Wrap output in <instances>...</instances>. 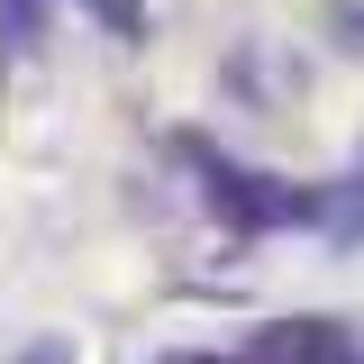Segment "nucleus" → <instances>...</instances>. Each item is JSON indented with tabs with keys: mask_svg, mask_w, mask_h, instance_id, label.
<instances>
[{
	"mask_svg": "<svg viewBox=\"0 0 364 364\" xmlns=\"http://www.w3.org/2000/svg\"><path fill=\"white\" fill-rule=\"evenodd\" d=\"M191 164H200V200L219 210L228 228H318V191H291V182L273 173H246V164H228V155H200L191 146Z\"/></svg>",
	"mask_w": 364,
	"mask_h": 364,
	"instance_id": "f257e3e1",
	"label": "nucleus"
},
{
	"mask_svg": "<svg viewBox=\"0 0 364 364\" xmlns=\"http://www.w3.org/2000/svg\"><path fill=\"white\" fill-rule=\"evenodd\" d=\"M337 355H346V337L328 318H291V328L255 337V364H337Z\"/></svg>",
	"mask_w": 364,
	"mask_h": 364,
	"instance_id": "f03ea898",
	"label": "nucleus"
},
{
	"mask_svg": "<svg viewBox=\"0 0 364 364\" xmlns=\"http://www.w3.org/2000/svg\"><path fill=\"white\" fill-rule=\"evenodd\" d=\"M318 237H328V246H355L364 237V173L318 182Z\"/></svg>",
	"mask_w": 364,
	"mask_h": 364,
	"instance_id": "7ed1b4c3",
	"label": "nucleus"
},
{
	"mask_svg": "<svg viewBox=\"0 0 364 364\" xmlns=\"http://www.w3.org/2000/svg\"><path fill=\"white\" fill-rule=\"evenodd\" d=\"M46 37V0H9V55H37Z\"/></svg>",
	"mask_w": 364,
	"mask_h": 364,
	"instance_id": "20e7f679",
	"label": "nucleus"
},
{
	"mask_svg": "<svg viewBox=\"0 0 364 364\" xmlns=\"http://www.w3.org/2000/svg\"><path fill=\"white\" fill-rule=\"evenodd\" d=\"M91 18H100V28H119V46H136L146 37V9H136V0H82Z\"/></svg>",
	"mask_w": 364,
	"mask_h": 364,
	"instance_id": "39448f33",
	"label": "nucleus"
},
{
	"mask_svg": "<svg viewBox=\"0 0 364 364\" xmlns=\"http://www.w3.org/2000/svg\"><path fill=\"white\" fill-rule=\"evenodd\" d=\"M18 364H73V355H64V346H28Z\"/></svg>",
	"mask_w": 364,
	"mask_h": 364,
	"instance_id": "423d86ee",
	"label": "nucleus"
},
{
	"mask_svg": "<svg viewBox=\"0 0 364 364\" xmlns=\"http://www.w3.org/2000/svg\"><path fill=\"white\" fill-rule=\"evenodd\" d=\"M173 364H219V355H173Z\"/></svg>",
	"mask_w": 364,
	"mask_h": 364,
	"instance_id": "0eeeda50",
	"label": "nucleus"
}]
</instances>
